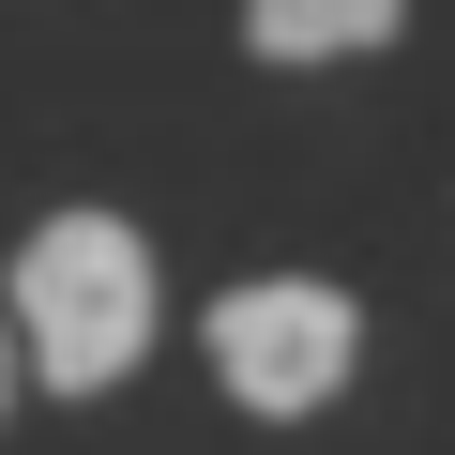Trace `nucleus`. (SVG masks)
I'll use <instances>...</instances> for the list:
<instances>
[{"mask_svg": "<svg viewBox=\"0 0 455 455\" xmlns=\"http://www.w3.org/2000/svg\"><path fill=\"white\" fill-rule=\"evenodd\" d=\"M0 304H16V349H31V395H122L167 334V274H152V228L137 212H31L16 259H0Z\"/></svg>", "mask_w": 455, "mask_h": 455, "instance_id": "1", "label": "nucleus"}, {"mask_svg": "<svg viewBox=\"0 0 455 455\" xmlns=\"http://www.w3.org/2000/svg\"><path fill=\"white\" fill-rule=\"evenodd\" d=\"M395 31H410V0H243V61H274V76L379 61Z\"/></svg>", "mask_w": 455, "mask_h": 455, "instance_id": "3", "label": "nucleus"}, {"mask_svg": "<svg viewBox=\"0 0 455 455\" xmlns=\"http://www.w3.org/2000/svg\"><path fill=\"white\" fill-rule=\"evenodd\" d=\"M16 395H31V349H16V304H0V425H16Z\"/></svg>", "mask_w": 455, "mask_h": 455, "instance_id": "4", "label": "nucleus"}, {"mask_svg": "<svg viewBox=\"0 0 455 455\" xmlns=\"http://www.w3.org/2000/svg\"><path fill=\"white\" fill-rule=\"evenodd\" d=\"M197 364L243 425H319L349 379H364V304L334 274H228L197 304Z\"/></svg>", "mask_w": 455, "mask_h": 455, "instance_id": "2", "label": "nucleus"}]
</instances>
